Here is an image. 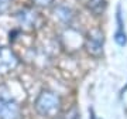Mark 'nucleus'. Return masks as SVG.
I'll return each instance as SVG.
<instances>
[{"label": "nucleus", "instance_id": "1", "mask_svg": "<svg viewBox=\"0 0 127 119\" xmlns=\"http://www.w3.org/2000/svg\"><path fill=\"white\" fill-rule=\"evenodd\" d=\"M34 108L41 116L55 118L61 111V98L54 91L44 89L38 94L34 102Z\"/></svg>", "mask_w": 127, "mask_h": 119}, {"label": "nucleus", "instance_id": "2", "mask_svg": "<svg viewBox=\"0 0 127 119\" xmlns=\"http://www.w3.org/2000/svg\"><path fill=\"white\" fill-rule=\"evenodd\" d=\"M104 36L103 31L99 28H93L88 33V37L85 40V48L92 57H100L103 53Z\"/></svg>", "mask_w": 127, "mask_h": 119}, {"label": "nucleus", "instance_id": "3", "mask_svg": "<svg viewBox=\"0 0 127 119\" xmlns=\"http://www.w3.org/2000/svg\"><path fill=\"white\" fill-rule=\"evenodd\" d=\"M20 106L14 99L0 95V119H18Z\"/></svg>", "mask_w": 127, "mask_h": 119}, {"label": "nucleus", "instance_id": "4", "mask_svg": "<svg viewBox=\"0 0 127 119\" xmlns=\"http://www.w3.org/2000/svg\"><path fill=\"white\" fill-rule=\"evenodd\" d=\"M116 20H117V31L114 34V41L120 47H124L127 44V36H126V31H124V23H123V18H122V9L120 7H117Z\"/></svg>", "mask_w": 127, "mask_h": 119}, {"label": "nucleus", "instance_id": "5", "mask_svg": "<svg viewBox=\"0 0 127 119\" xmlns=\"http://www.w3.org/2000/svg\"><path fill=\"white\" fill-rule=\"evenodd\" d=\"M18 23L21 26H34L37 21V13L35 11H31V10H21L16 14Z\"/></svg>", "mask_w": 127, "mask_h": 119}, {"label": "nucleus", "instance_id": "6", "mask_svg": "<svg viewBox=\"0 0 127 119\" xmlns=\"http://www.w3.org/2000/svg\"><path fill=\"white\" fill-rule=\"evenodd\" d=\"M55 14H57V17H58L64 24H66V26H69L73 20L72 10L69 9V7H65V6H58V7L55 9Z\"/></svg>", "mask_w": 127, "mask_h": 119}, {"label": "nucleus", "instance_id": "7", "mask_svg": "<svg viewBox=\"0 0 127 119\" xmlns=\"http://www.w3.org/2000/svg\"><path fill=\"white\" fill-rule=\"evenodd\" d=\"M104 6V0H89V7L95 13H100Z\"/></svg>", "mask_w": 127, "mask_h": 119}, {"label": "nucleus", "instance_id": "8", "mask_svg": "<svg viewBox=\"0 0 127 119\" xmlns=\"http://www.w3.org/2000/svg\"><path fill=\"white\" fill-rule=\"evenodd\" d=\"M64 119H81V114L78 112L76 108H72L68 114L64 116Z\"/></svg>", "mask_w": 127, "mask_h": 119}, {"label": "nucleus", "instance_id": "9", "mask_svg": "<svg viewBox=\"0 0 127 119\" xmlns=\"http://www.w3.org/2000/svg\"><path fill=\"white\" fill-rule=\"evenodd\" d=\"M35 6H40V7H47V6H51V3L54 0H31Z\"/></svg>", "mask_w": 127, "mask_h": 119}, {"label": "nucleus", "instance_id": "10", "mask_svg": "<svg viewBox=\"0 0 127 119\" xmlns=\"http://www.w3.org/2000/svg\"><path fill=\"white\" fill-rule=\"evenodd\" d=\"M9 6H10V0H0V14L7 11Z\"/></svg>", "mask_w": 127, "mask_h": 119}]
</instances>
